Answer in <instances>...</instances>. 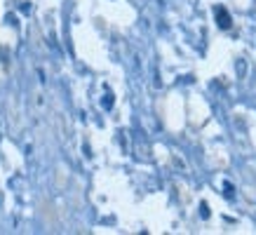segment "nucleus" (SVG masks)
<instances>
[]
</instances>
